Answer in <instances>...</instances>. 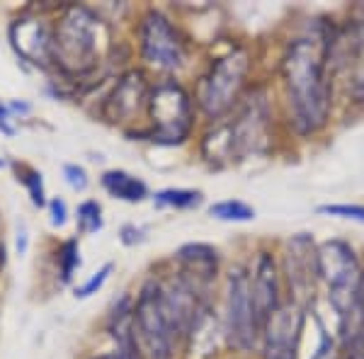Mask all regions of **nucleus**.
Listing matches in <instances>:
<instances>
[{"label": "nucleus", "instance_id": "4be33fe9", "mask_svg": "<svg viewBox=\"0 0 364 359\" xmlns=\"http://www.w3.org/2000/svg\"><path fill=\"white\" fill-rule=\"evenodd\" d=\"M17 170V180L25 185V190L29 194V199H32V204L37 209H42L49 204V199H46V187H44V178L39 170L29 168V166H15Z\"/></svg>", "mask_w": 364, "mask_h": 359}, {"label": "nucleus", "instance_id": "c9c22d12", "mask_svg": "<svg viewBox=\"0 0 364 359\" xmlns=\"http://www.w3.org/2000/svg\"><path fill=\"white\" fill-rule=\"evenodd\" d=\"M0 168H5V161H3V158H0Z\"/></svg>", "mask_w": 364, "mask_h": 359}, {"label": "nucleus", "instance_id": "b1692460", "mask_svg": "<svg viewBox=\"0 0 364 359\" xmlns=\"http://www.w3.org/2000/svg\"><path fill=\"white\" fill-rule=\"evenodd\" d=\"M311 359H340L336 338L326 331V326H323L321 321H318V347H316V352Z\"/></svg>", "mask_w": 364, "mask_h": 359}, {"label": "nucleus", "instance_id": "f257e3e1", "mask_svg": "<svg viewBox=\"0 0 364 359\" xmlns=\"http://www.w3.org/2000/svg\"><path fill=\"white\" fill-rule=\"evenodd\" d=\"M331 44L333 34H309L287 46L282 75L289 97L294 127L301 134H314L326 127L331 114Z\"/></svg>", "mask_w": 364, "mask_h": 359}, {"label": "nucleus", "instance_id": "2f4dec72", "mask_svg": "<svg viewBox=\"0 0 364 359\" xmlns=\"http://www.w3.org/2000/svg\"><path fill=\"white\" fill-rule=\"evenodd\" d=\"M27 250H29V235H27V228L20 226V231H17V252L27 255Z\"/></svg>", "mask_w": 364, "mask_h": 359}, {"label": "nucleus", "instance_id": "ddd939ff", "mask_svg": "<svg viewBox=\"0 0 364 359\" xmlns=\"http://www.w3.org/2000/svg\"><path fill=\"white\" fill-rule=\"evenodd\" d=\"M331 61L348 70L352 97L364 102V17L350 22L343 34H333Z\"/></svg>", "mask_w": 364, "mask_h": 359}, {"label": "nucleus", "instance_id": "a211bd4d", "mask_svg": "<svg viewBox=\"0 0 364 359\" xmlns=\"http://www.w3.org/2000/svg\"><path fill=\"white\" fill-rule=\"evenodd\" d=\"M80 243L78 238H68L58 245L56 250V269H58V277H61L63 284H68L73 279V274L78 272L80 267Z\"/></svg>", "mask_w": 364, "mask_h": 359}, {"label": "nucleus", "instance_id": "39448f33", "mask_svg": "<svg viewBox=\"0 0 364 359\" xmlns=\"http://www.w3.org/2000/svg\"><path fill=\"white\" fill-rule=\"evenodd\" d=\"M250 70V54L243 46L216 56L199 78L197 107L209 122H221L236 109L240 92L245 87V78Z\"/></svg>", "mask_w": 364, "mask_h": 359}, {"label": "nucleus", "instance_id": "412c9836", "mask_svg": "<svg viewBox=\"0 0 364 359\" xmlns=\"http://www.w3.org/2000/svg\"><path fill=\"white\" fill-rule=\"evenodd\" d=\"M209 216L219 221H236L245 223L255 219V209L250 204L240 202V199H224V202H216L209 207Z\"/></svg>", "mask_w": 364, "mask_h": 359}, {"label": "nucleus", "instance_id": "1a4fd4ad", "mask_svg": "<svg viewBox=\"0 0 364 359\" xmlns=\"http://www.w3.org/2000/svg\"><path fill=\"white\" fill-rule=\"evenodd\" d=\"M10 46L17 56L34 68H54V22L42 15L25 13L8 27Z\"/></svg>", "mask_w": 364, "mask_h": 359}, {"label": "nucleus", "instance_id": "0eeeda50", "mask_svg": "<svg viewBox=\"0 0 364 359\" xmlns=\"http://www.w3.org/2000/svg\"><path fill=\"white\" fill-rule=\"evenodd\" d=\"M260 321L250 294V277L243 264H233L226 274L224 335L238 352H252L260 343Z\"/></svg>", "mask_w": 364, "mask_h": 359}, {"label": "nucleus", "instance_id": "473e14b6", "mask_svg": "<svg viewBox=\"0 0 364 359\" xmlns=\"http://www.w3.org/2000/svg\"><path fill=\"white\" fill-rule=\"evenodd\" d=\"M8 109H10V114H29V109H32V105L29 102H10L8 105Z\"/></svg>", "mask_w": 364, "mask_h": 359}, {"label": "nucleus", "instance_id": "9b49d317", "mask_svg": "<svg viewBox=\"0 0 364 359\" xmlns=\"http://www.w3.org/2000/svg\"><path fill=\"white\" fill-rule=\"evenodd\" d=\"M149 92L151 83L149 75L144 68H129L124 73L117 75L112 90L102 97V119H107L109 124H132L136 122V117L141 114V109H146L149 102Z\"/></svg>", "mask_w": 364, "mask_h": 359}, {"label": "nucleus", "instance_id": "5701e85b", "mask_svg": "<svg viewBox=\"0 0 364 359\" xmlns=\"http://www.w3.org/2000/svg\"><path fill=\"white\" fill-rule=\"evenodd\" d=\"M112 269H114V264H112V262L102 264V267H100L95 274L87 277L85 284L75 286V299H90L92 294H97V291L105 286V282L109 279V274H112Z\"/></svg>", "mask_w": 364, "mask_h": 359}, {"label": "nucleus", "instance_id": "cd10ccee", "mask_svg": "<svg viewBox=\"0 0 364 359\" xmlns=\"http://www.w3.org/2000/svg\"><path fill=\"white\" fill-rule=\"evenodd\" d=\"M92 359H144V355H141L139 343H136V338H134L132 343L117 347V350H112V352H105V355H97Z\"/></svg>", "mask_w": 364, "mask_h": 359}, {"label": "nucleus", "instance_id": "a878e982", "mask_svg": "<svg viewBox=\"0 0 364 359\" xmlns=\"http://www.w3.org/2000/svg\"><path fill=\"white\" fill-rule=\"evenodd\" d=\"M318 214L343 216V219H355L364 223V207H360V204H323V207H318Z\"/></svg>", "mask_w": 364, "mask_h": 359}, {"label": "nucleus", "instance_id": "6e6552de", "mask_svg": "<svg viewBox=\"0 0 364 359\" xmlns=\"http://www.w3.org/2000/svg\"><path fill=\"white\" fill-rule=\"evenodd\" d=\"M228 134V146H231V158H240L257 153L267 141L269 127V102L262 90H252L248 97H243L236 105V114L221 119Z\"/></svg>", "mask_w": 364, "mask_h": 359}, {"label": "nucleus", "instance_id": "72a5a7b5", "mask_svg": "<svg viewBox=\"0 0 364 359\" xmlns=\"http://www.w3.org/2000/svg\"><path fill=\"white\" fill-rule=\"evenodd\" d=\"M5 262H8V250H5V243L0 240V272H3Z\"/></svg>", "mask_w": 364, "mask_h": 359}, {"label": "nucleus", "instance_id": "6ab92c4d", "mask_svg": "<svg viewBox=\"0 0 364 359\" xmlns=\"http://www.w3.org/2000/svg\"><path fill=\"white\" fill-rule=\"evenodd\" d=\"M156 207L170 209H195L202 204V192L199 190H180V187H168L154 194Z\"/></svg>", "mask_w": 364, "mask_h": 359}, {"label": "nucleus", "instance_id": "c756f323", "mask_svg": "<svg viewBox=\"0 0 364 359\" xmlns=\"http://www.w3.org/2000/svg\"><path fill=\"white\" fill-rule=\"evenodd\" d=\"M10 122H13V114H10L8 105L0 102V132H3L5 136H13V134H15V129H13Z\"/></svg>", "mask_w": 364, "mask_h": 359}, {"label": "nucleus", "instance_id": "423d86ee", "mask_svg": "<svg viewBox=\"0 0 364 359\" xmlns=\"http://www.w3.org/2000/svg\"><path fill=\"white\" fill-rule=\"evenodd\" d=\"M136 37L139 56L146 66L163 70V73H175V70L185 66L187 42L166 13L156 8L146 10L139 20Z\"/></svg>", "mask_w": 364, "mask_h": 359}, {"label": "nucleus", "instance_id": "7c9ffc66", "mask_svg": "<svg viewBox=\"0 0 364 359\" xmlns=\"http://www.w3.org/2000/svg\"><path fill=\"white\" fill-rule=\"evenodd\" d=\"M340 359H364V335L360 340H355L352 345L345 347V355Z\"/></svg>", "mask_w": 364, "mask_h": 359}, {"label": "nucleus", "instance_id": "20e7f679", "mask_svg": "<svg viewBox=\"0 0 364 359\" xmlns=\"http://www.w3.org/2000/svg\"><path fill=\"white\" fill-rule=\"evenodd\" d=\"M134 335L144 359H175L182 338L168 314L158 277H149L134 299Z\"/></svg>", "mask_w": 364, "mask_h": 359}, {"label": "nucleus", "instance_id": "4468645a", "mask_svg": "<svg viewBox=\"0 0 364 359\" xmlns=\"http://www.w3.org/2000/svg\"><path fill=\"white\" fill-rule=\"evenodd\" d=\"M248 277H250V294H252V304H255V314L262 326L282 304V277L274 255H269L267 250L257 252L255 262L248 269Z\"/></svg>", "mask_w": 364, "mask_h": 359}, {"label": "nucleus", "instance_id": "393cba45", "mask_svg": "<svg viewBox=\"0 0 364 359\" xmlns=\"http://www.w3.org/2000/svg\"><path fill=\"white\" fill-rule=\"evenodd\" d=\"M63 180L73 192H85L87 185H90V178H87V170L78 163H66L63 166Z\"/></svg>", "mask_w": 364, "mask_h": 359}, {"label": "nucleus", "instance_id": "aec40b11", "mask_svg": "<svg viewBox=\"0 0 364 359\" xmlns=\"http://www.w3.org/2000/svg\"><path fill=\"white\" fill-rule=\"evenodd\" d=\"M75 226L83 235H95L97 231H102V204L97 199H83L75 209Z\"/></svg>", "mask_w": 364, "mask_h": 359}, {"label": "nucleus", "instance_id": "f704fd0d", "mask_svg": "<svg viewBox=\"0 0 364 359\" xmlns=\"http://www.w3.org/2000/svg\"><path fill=\"white\" fill-rule=\"evenodd\" d=\"M360 299H362V306H364V272H362V282H360Z\"/></svg>", "mask_w": 364, "mask_h": 359}, {"label": "nucleus", "instance_id": "bb28decb", "mask_svg": "<svg viewBox=\"0 0 364 359\" xmlns=\"http://www.w3.org/2000/svg\"><path fill=\"white\" fill-rule=\"evenodd\" d=\"M46 209H49V221L54 228H63L68 223V204L63 197H51Z\"/></svg>", "mask_w": 364, "mask_h": 359}, {"label": "nucleus", "instance_id": "f8f14e48", "mask_svg": "<svg viewBox=\"0 0 364 359\" xmlns=\"http://www.w3.org/2000/svg\"><path fill=\"white\" fill-rule=\"evenodd\" d=\"M289 282L291 299L299 306H306V301L314 296L318 274V248L309 233H296L287 240L284 245V264H282Z\"/></svg>", "mask_w": 364, "mask_h": 359}, {"label": "nucleus", "instance_id": "f3484780", "mask_svg": "<svg viewBox=\"0 0 364 359\" xmlns=\"http://www.w3.org/2000/svg\"><path fill=\"white\" fill-rule=\"evenodd\" d=\"M221 335H224V328L219 326V318H216L214 306H211V301H207L202 309H199V314L195 318V323H192L190 333H187L185 343L192 345L199 352H204V355H209V352L216 350Z\"/></svg>", "mask_w": 364, "mask_h": 359}, {"label": "nucleus", "instance_id": "f03ea898", "mask_svg": "<svg viewBox=\"0 0 364 359\" xmlns=\"http://www.w3.org/2000/svg\"><path fill=\"white\" fill-rule=\"evenodd\" d=\"M109 49V27L87 5H63L54 20V68L66 80L95 73Z\"/></svg>", "mask_w": 364, "mask_h": 359}, {"label": "nucleus", "instance_id": "7ed1b4c3", "mask_svg": "<svg viewBox=\"0 0 364 359\" xmlns=\"http://www.w3.org/2000/svg\"><path fill=\"white\" fill-rule=\"evenodd\" d=\"M146 114H149V129L136 132L134 136L149 139L161 146H180L190 139L192 127H195V102L187 87L175 78L158 80L151 85L149 102H146Z\"/></svg>", "mask_w": 364, "mask_h": 359}, {"label": "nucleus", "instance_id": "c85d7f7f", "mask_svg": "<svg viewBox=\"0 0 364 359\" xmlns=\"http://www.w3.org/2000/svg\"><path fill=\"white\" fill-rule=\"evenodd\" d=\"M119 238L124 245H141L146 240V231L139 226H134V223H127V226H122Z\"/></svg>", "mask_w": 364, "mask_h": 359}, {"label": "nucleus", "instance_id": "9d476101", "mask_svg": "<svg viewBox=\"0 0 364 359\" xmlns=\"http://www.w3.org/2000/svg\"><path fill=\"white\" fill-rule=\"evenodd\" d=\"M306 309L294 301H282L279 309L262 323V359H296Z\"/></svg>", "mask_w": 364, "mask_h": 359}, {"label": "nucleus", "instance_id": "dca6fc26", "mask_svg": "<svg viewBox=\"0 0 364 359\" xmlns=\"http://www.w3.org/2000/svg\"><path fill=\"white\" fill-rule=\"evenodd\" d=\"M100 185L102 190L114 199H122V202H129V204H139L149 197V185L144 180L136 178V175L127 173V170H105L100 175Z\"/></svg>", "mask_w": 364, "mask_h": 359}, {"label": "nucleus", "instance_id": "2eb2a0df", "mask_svg": "<svg viewBox=\"0 0 364 359\" xmlns=\"http://www.w3.org/2000/svg\"><path fill=\"white\" fill-rule=\"evenodd\" d=\"M180 274L187 277L197 289L207 291L219 274V252L207 243H187L178 250Z\"/></svg>", "mask_w": 364, "mask_h": 359}]
</instances>
